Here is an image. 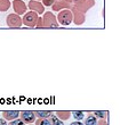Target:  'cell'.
<instances>
[{"instance_id": "cell-1", "label": "cell", "mask_w": 120, "mask_h": 125, "mask_svg": "<svg viewBox=\"0 0 120 125\" xmlns=\"http://www.w3.org/2000/svg\"><path fill=\"white\" fill-rule=\"evenodd\" d=\"M57 22L61 24V25H64V26H67L72 23V20H73V15H72V11L70 9H63L61 10L58 15L56 17Z\"/></svg>"}, {"instance_id": "cell-2", "label": "cell", "mask_w": 120, "mask_h": 125, "mask_svg": "<svg viewBox=\"0 0 120 125\" xmlns=\"http://www.w3.org/2000/svg\"><path fill=\"white\" fill-rule=\"evenodd\" d=\"M42 24L43 27H48V29H57L58 27V22L56 20V16L50 11H47L43 14Z\"/></svg>"}, {"instance_id": "cell-3", "label": "cell", "mask_w": 120, "mask_h": 125, "mask_svg": "<svg viewBox=\"0 0 120 125\" xmlns=\"http://www.w3.org/2000/svg\"><path fill=\"white\" fill-rule=\"evenodd\" d=\"M38 14L34 13V11H27V13L24 14L23 18H22V24L27 25L29 27H36V24H37L38 21Z\"/></svg>"}, {"instance_id": "cell-4", "label": "cell", "mask_w": 120, "mask_h": 125, "mask_svg": "<svg viewBox=\"0 0 120 125\" xmlns=\"http://www.w3.org/2000/svg\"><path fill=\"white\" fill-rule=\"evenodd\" d=\"M7 25L10 29H20L22 27V17L17 14H9L7 16Z\"/></svg>"}, {"instance_id": "cell-5", "label": "cell", "mask_w": 120, "mask_h": 125, "mask_svg": "<svg viewBox=\"0 0 120 125\" xmlns=\"http://www.w3.org/2000/svg\"><path fill=\"white\" fill-rule=\"evenodd\" d=\"M94 5H95V0H86V1H83V2L74 5L72 8H73L74 10H77V11H80V13L85 14L86 11H88Z\"/></svg>"}, {"instance_id": "cell-6", "label": "cell", "mask_w": 120, "mask_h": 125, "mask_svg": "<svg viewBox=\"0 0 120 125\" xmlns=\"http://www.w3.org/2000/svg\"><path fill=\"white\" fill-rule=\"evenodd\" d=\"M13 8H14V11L15 14L17 15H23V14L27 13V3L24 2L23 0H14L13 1Z\"/></svg>"}, {"instance_id": "cell-7", "label": "cell", "mask_w": 120, "mask_h": 125, "mask_svg": "<svg viewBox=\"0 0 120 125\" xmlns=\"http://www.w3.org/2000/svg\"><path fill=\"white\" fill-rule=\"evenodd\" d=\"M20 115L24 124H32L36 122V118H37L34 115V112L32 110H23L22 113H20Z\"/></svg>"}, {"instance_id": "cell-8", "label": "cell", "mask_w": 120, "mask_h": 125, "mask_svg": "<svg viewBox=\"0 0 120 125\" xmlns=\"http://www.w3.org/2000/svg\"><path fill=\"white\" fill-rule=\"evenodd\" d=\"M27 6H29L31 11H34V13H37V14H43V11H45V6L40 1L30 0V2L27 3Z\"/></svg>"}, {"instance_id": "cell-9", "label": "cell", "mask_w": 120, "mask_h": 125, "mask_svg": "<svg viewBox=\"0 0 120 125\" xmlns=\"http://www.w3.org/2000/svg\"><path fill=\"white\" fill-rule=\"evenodd\" d=\"M53 10L54 11H61V10L63 9H69L71 8V3L69 2H65V1H61V0H56L55 2L53 3Z\"/></svg>"}, {"instance_id": "cell-10", "label": "cell", "mask_w": 120, "mask_h": 125, "mask_svg": "<svg viewBox=\"0 0 120 125\" xmlns=\"http://www.w3.org/2000/svg\"><path fill=\"white\" fill-rule=\"evenodd\" d=\"M71 11H72V15H73V22L76 25H81V24L85 23V15L80 11H77L74 10L72 7H71Z\"/></svg>"}, {"instance_id": "cell-11", "label": "cell", "mask_w": 120, "mask_h": 125, "mask_svg": "<svg viewBox=\"0 0 120 125\" xmlns=\"http://www.w3.org/2000/svg\"><path fill=\"white\" fill-rule=\"evenodd\" d=\"M18 116H20V112L18 110H5V112H2V117L6 121L16 119Z\"/></svg>"}, {"instance_id": "cell-12", "label": "cell", "mask_w": 120, "mask_h": 125, "mask_svg": "<svg viewBox=\"0 0 120 125\" xmlns=\"http://www.w3.org/2000/svg\"><path fill=\"white\" fill-rule=\"evenodd\" d=\"M34 115H36V117H39V118H49L50 116L53 115V112H50V110H37V112H34Z\"/></svg>"}, {"instance_id": "cell-13", "label": "cell", "mask_w": 120, "mask_h": 125, "mask_svg": "<svg viewBox=\"0 0 120 125\" xmlns=\"http://www.w3.org/2000/svg\"><path fill=\"white\" fill-rule=\"evenodd\" d=\"M56 115H57V117H58L61 121H65V119L70 118L71 112H69V110H57Z\"/></svg>"}, {"instance_id": "cell-14", "label": "cell", "mask_w": 120, "mask_h": 125, "mask_svg": "<svg viewBox=\"0 0 120 125\" xmlns=\"http://www.w3.org/2000/svg\"><path fill=\"white\" fill-rule=\"evenodd\" d=\"M97 124V117H95L94 115H89L87 116L85 119L83 125H96Z\"/></svg>"}, {"instance_id": "cell-15", "label": "cell", "mask_w": 120, "mask_h": 125, "mask_svg": "<svg viewBox=\"0 0 120 125\" xmlns=\"http://www.w3.org/2000/svg\"><path fill=\"white\" fill-rule=\"evenodd\" d=\"M10 8L9 0H0V11H7Z\"/></svg>"}, {"instance_id": "cell-16", "label": "cell", "mask_w": 120, "mask_h": 125, "mask_svg": "<svg viewBox=\"0 0 120 125\" xmlns=\"http://www.w3.org/2000/svg\"><path fill=\"white\" fill-rule=\"evenodd\" d=\"M71 115L73 116L76 121H81V119L85 118V113L80 112V110H74V112H71Z\"/></svg>"}, {"instance_id": "cell-17", "label": "cell", "mask_w": 120, "mask_h": 125, "mask_svg": "<svg viewBox=\"0 0 120 125\" xmlns=\"http://www.w3.org/2000/svg\"><path fill=\"white\" fill-rule=\"evenodd\" d=\"M50 124L52 125H64L63 124V121H61L58 117H56V116H50Z\"/></svg>"}, {"instance_id": "cell-18", "label": "cell", "mask_w": 120, "mask_h": 125, "mask_svg": "<svg viewBox=\"0 0 120 125\" xmlns=\"http://www.w3.org/2000/svg\"><path fill=\"white\" fill-rule=\"evenodd\" d=\"M36 125H52L48 118H39L36 121Z\"/></svg>"}, {"instance_id": "cell-19", "label": "cell", "mask_w": 120, "mask_h": 125, "mask_svg": "<svg viewBox=\"0 0 120 125\" xmlns=\"http://www.w3.org/2000/svg\"><path fill=\"white\" fill-rule=\"evenodd\" d=\"M107 112H100V110L94 112V116H95V117H98V118H101V119H105L107 118Z\"/></svg>"}, {"instance_id": "cell-20", "label": "cell", "mask_w": 120, "mask_h": 125, "mask_svg": "<svg viewBox=\"0 0 120 125\" xmlns=\"http://www.w3.org/2000/svg\"><path fill=\"white\" fill-rule=\"evenodd\" d=\"M8 125H25L23 123V121L22 119H18V118H16V119H13V121H10V123Z\"/></svg>"}, {"instance_id": "cell-21", "label": "cell", "mask_w": 120, "mask_h": 125, "mask_svg": "<svg viewBox=\"0 0 120 125\" xmlns=\"http://www.w3.org/2000/svg\"><path fill=\"white\" fill-rule=\"evenodd\" d=\"M56 0H42V5L43 6H47V7H49V6H53V3L55 2Z\"/></svg>"}, {"instance_id": "cell-22", "label": "cell", "mask_w": 120, "mask_h": 125, "mask_svg": "<svg viewBox=\"0 0 120 125\" xmlns=\"http://www.w3.org/2000/svg\"><path fill=\"white\" fill-rule=\"evenodd\" d=\"M36 27H43L42 17H38V21H37V24H36Z\"/></svg>"}, {"instance_id": "cell-23", "label": "cell", "mask_w": 120, "mask_h": 125, "mask_svg": "<svg viewBox=\"0 0 120 125\" xmlns=\"http://www.w3.org/2000/svg\"><path fill=\"white\" fill-rule=\"evenodd\" d=\"M96 125H107V121H105V119H100V121L97 122Z\"/></svg>"}, {"instance_id": "cell-24", "label": "cell", "mask_w": 120, "mask_h": 125, "mask_svg": "<svg viewBox=\"0 0 120 125\" xmlns=\"http://www.w3.org/2000/svg\"><path fill=\"white\" fill-rule=\"evenodd\" d=\"M70 125H83V123H81L80 121H76V122H72Z\"/></svg>"}, {"instance_id": "cell-25", "label": "cell", "mask_w": 120, "mask_h": 125, "mask_svg": "<svg viewBox=\"0 0 120 125\" xmlns=\"http://www.w3.org/2000/svg\"><path fill=\"white\" fill-rule=\"evenodd\" d=\"M83 1H86V0H72V2L74 5H77V3H80V2H83Z\"/></svg>"}, {"instance_id": "cell-26", "label": "cell", "mask_w": 120, "mask_h": 125, "mask_svg": "<svg viewBox=\"0 0 120 125\" xmlns=\"http://www.w3.org/2000/svg\"><path fill=\"white\" fill-rule=\"evenodd\" d=\"M0 125H8L6 123V119H3V118H0Z\"/></svg>"}, {"instance_id": "cell-27", "label": "cell", "mask_w": 120, "mask_h": 125, "mask_svg": "<svg viewBox=\"0 0 120 125\" xmlns=\"http://www.w3.org/2000/svg\"><path fill=\"white\" fill-rule=\"evenodd\" d=\"M61 1H65V2H69V3L72 2V0H61Z\"/></svg>"}, {"instance_id": "cell-28", "label": "cell", "mask_w": 120, "mask_h": 125, "mask_svg": "<svg viewBox=\"0 0 120 125\" xmlns=\"http://www.w3.org/2000/svg\"><path fill=\"white\" fill-rule=\"evenodd\" d=\"M36 1H40V0H36Z\"/></svg>"}, {"instance_id": "cell-29", "label": "cell", "mask_w": 120, "mask_h": 125, "mask_svg": "<svg viewBox=\"0 0 120 125\" xmlns=\"http://www.w3.org/2000/svg\"><path fill=\"white\" fill-rule=\"evenodd\" d=\"M27 125H32V124H27Z\"/></svg>"}]
</instances>
